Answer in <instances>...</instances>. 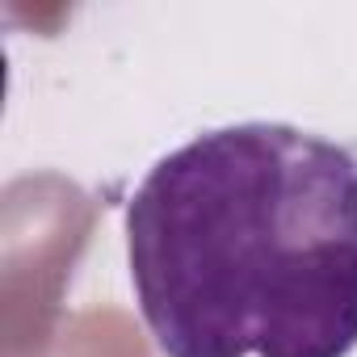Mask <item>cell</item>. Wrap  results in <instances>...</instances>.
I'll return each instance as SVG.
<instances>
[{"label": "cell", "instance_id": "cell-1", "mask_svg": "<svg viewBox=\"0 0 357 357\" xmlns=\"http://www.w3.org/2000/svg\"><path fill=\"white\" fill-rule=\"evenodd\" d=\"M126 257L164 357H349L357 155L286 122L194 135L126 202Z\"/></svg>", "mask_w": 357, "mask_h": 357}]
</instances>
